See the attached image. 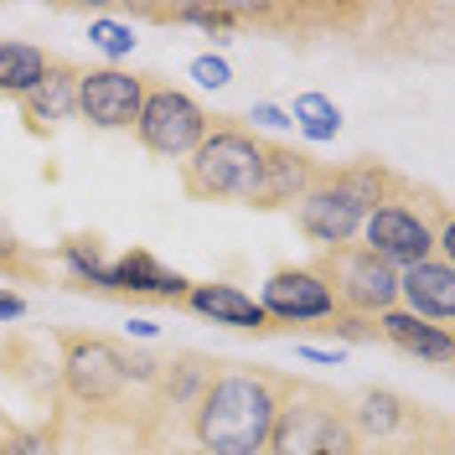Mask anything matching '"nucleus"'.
I'll list each match as a JSON object with an SVG mask.
<instances>
[{"instance_id": "obj_1", "label": "nucleus", "mask_w": 455, "mask_h": 455, "mask_svg": "<svg viewBox=\"0 0 455 455\" xmlns=\"http://www.w3.org/2000/svg\"><path fill=\"white\" fill-rule=\"evenodd\" d=\"M284 394V372L259 363H223L187 414L192 455H269V429Z\"/></svg>"}, {"instance_id": "obj_2", "label": "nucleus", "mask_w": 455, "mask_h": 455, "mask_svg": "<svg viewBox=\"0 0 455 455\" xmlns=\"http://www.w3.org/2000/svg\"><path fill=\"white\" fill-rule=\"evenodd\" d=\"M57 383L68 409H78L88 419H104L130 388H145L156 378L150 352H135L130 341L104 337V331H73V326H57Z\"/></svg>"}, {"instance_id": "obj_3", "label": "nucleus", "mask_w": 455, "mask_h": 455, "mask_svg": "<svg viewBox=\"0 0 455 455\" xmlns=\"http://www.w3.org/2000/svg\"><path fill=\"white\" fill-rule=\"evenodd\" d=\"M357 243L372 249L383 264L409 269V264H425V259H451L455 264V218L451 202L440 192H429L419 181L398 176L388 181V197L368 212V223L357 233Z\"/></svg>"}, {"instance_id": "obj_4", "label": "nucleus", "mask_w": 455, "mask_h": 455, "mask_svg": "<svg viewBox=\"0 0 455 455\" xmlns=\"http://www.w3.org/2000/svg\"><path fill=\"white\" fill-rule=\"evenodd\" d=\"M388 181L394 166L383 161H347V166H315V181L295 197V228L321 243V249H337V243H357V233L368 223V212L388 197Z\"/></svg>"}, {"instance_id": "obj_5", "label": "nucleus", "mask_w": 455, "mask_h": 455, "mask_svg": "<svg viewBox=\"0 0 455 455\" xmlns=\"http://www.w3.org/2000/svg\"><path fill=\"white\" fill-rule=\"evenodd\" d=\"M264 181V135L233 114H212V130L181 161V192L192 202H238L254 207Z\"/></svg>"}, {"instance_id": "obj_6", "label": "nucleus", "mask_w": 455, "mask_h": 455, "mask_svg": "<svg viewBox=\"0 0 455 455\" xmlns=\"http://www.w3.org/2000/svg\"><path fill=\"white\" fill-rule=\"evenodd\" d=\"M347 398V419L352 435L368 455H445L455 451L451 419L440 409H429L419 398L398 394V388H352Z\"/></svg>"}, {"instance_id": "obj_7", "label": "nucleus", "mask_w": 455, "mask_h": 455, "mask_svg": "<svg viewBox=\"0 0 455 455\" xmlns=\"http://www.w3.org/2000/svg\"><path fill=\"white\" fill-rule=\"evenodd\" d=\"M269 455H363L352 419H347V398L326 383L284 372V394L275 409V429H269Z\"/></svg>"}, {"instance_id": "obj_8", "label": "nucleus", "mask_w": 455, "mask_h": 455, "mask_svg": "<svg viewBox=\"0 0 455 455\" xmlns=\"http://www.w3.org/2000/svg\"><path fill=\"white\" fill-rule=\"evenodd\" d=\"M315 280L331 290L341 315H363V321H378L383 311L398 306V269L383 264V259L363 249V243H337V249H321V254L306 264Z\"/></svg>"}, {"instance_id": "obj_9", "label": "nucleus", "mask_w": 455, "mask_h": 455, "mask_svg": "<svg viewBox=\"0 0 455 455\" xmlns=\"http://www.w3.org/2000/svg\"><path fill=\"white\" fill-rule=\"evenodd\" d=\"M212 130V114L202 109L187 88H171V84H145V104L140 119H135V140L161 156V161H187L192 150L202 145V135Z\"/></svg>"}, {"instance_id": "obj_10", "label": "nucleus", "mask_w": 455, "mask_h": 455, "mask_svg": "<svg viewBox=\"0 0 455 455\" xmlns=\"http://www.w3.org/2000/svg\"><path fill=\"white\" fill-rule=\"evenodd\" d=\"M150 73H124V68H84L78 78V119L93 130H135L145 104Z\"/></svg>"}, {"instance_id": "obj_11", "label": "nucleus", "mask_w": 455, "mask_h": 455, "mask_svg": "<svg viewBox=\"0 0 455 455\" xmlns=\"http://www.w3.org/2000/svg\"><path fill=\"white\" fill-rule=\"evenodd\" d=\"M259 311L269 315L280 331H300V326H321L326 315H337V300H331V290L315 280L306 264H284L275 269L264 290H259Z\"/></svg>"}, {"instance_id": "obj_12", "label": "nucleus", "mask_w": 455, "mask_h": 455, "mask_svg": "<svg viewBox=\"0 0 455 455\" xmlns=\"http://www.w3.org/2000/svg\"><path fill=\"white\" fill-rule=\"evenodd\" d=\"M192 280L166 269L150 249H130V254L109 259V300H161V306H181Z\"/></svg>"}, {"instance_id": "obj_13", "label": "nucleus", "mask_w": 455, "mask_h": 455, "mask_svg": "<svg viewBox=\"0 0 455 455\" xmlns=\"http://www.w3.org/2000/svg\"><path fill=\"white\" fill-rule=\"evenodd\" d=\"M398 311L419 315L429 326H451L455 321V264L451 259H425L398 269Z\"/></svg>"}, {"instance_id": "obj_14", "label": "nucleus", "mask_w": 455, "mask_h": 455, "mask_svg": "<svg viewBox=\"0 0 455 455\" xmlns=\"http://www.w3.org/2000/svg\"><path fill=\"white\" fill-rule=\"evenodd\" d=\"M78 78H84L78 62L52 57V62H47V78L31 88L27 99H16L31 135H47V130H57L62 119H78Z\"/></svg>"}, {"instance_id": "obj_15", "label": "nucleus", "mask_w": 455, "mask_h": 455, "mask_svg": "<svg viewBox=\"0 0 455 455\" xmlns=\"http://www.w3.org/2000/svg\"><path fill=\"white\" fill-rule=\"evenodd\" d=\"M372 326H378V341L398 347L403 357H414V363H425V368H451V363H455L451 326H429V321L398 311V306H394V311H383Z\"/></svg>"}, {"instance_id": "obj_16", "label": "nucleus", "mask_w": 455, "mask_h": 455, "mask_svg": "<svg viewBox=\"0 0 455 455\" xmlns=\"http://www.w3.org/2000/svg\"><path fill=\"white\" fill-rule=\"evenodd\" d=\"M181 306H187V311H197V315H207L212 326L254 331V337H275V331H280V326H275L269 315L259 311L254 295H243L238 284H223V280H212V284H192Z\"/></svg>"}, {"instance_id": "obj_17", "label": "nucleus", "mask_w": 455, "mask_h": 455, "mask_svg": "<svg viewBox=\"0 0 455 455\" xmlns=\"http://www.w3.org/2000/svg\"><path fill=\"white\" fill-rule=\"evenodd\" d=\"M315 166L306 150H295V145L284 140H269L264 135V181H259V212H275V207H295V197L306 192L315 181Z\"/></svg>"}, {"instance_id": "obj_18", "label": "nucleus", "mask_w": 455, "mask_h": 455, "mask_svg": "<svg viewBox=\"0 0 455 455\" xmlns=\"http://www.w3.org/2000/svg\"><path fill=\"white\" fill-rule=\"evenodd\" d=\"M62 264H68V284L73 290H93V295H109V254L93 233H73L62 238Z\"/></svg>"}, {"instance_id": "obj_19", "label": "nucleus", "mask_w": 455, "mask_h": 455, "mask_svg": "<svg viewBox=\"0 0 455 455\" xmlns=\"http://www.w3.org/2000/svg\"><path fill=\"white\" fill-rule=\"evenodd\" d=\"M47 62H52V52H42L36 42H0V93L27 99L47 78Z\"/></svg>"}, {"instance_id": "obj_20", "label": "nucleus", "mask_w": 455, "mask_h": 455, "mask_svg": "<svg viewBox=\"0 0 455 455\" xmlns=\"http://www.w3.org/2000/svg\"><path fill=\"white\" fill-rule=\"evenodd\" d=\"M145 21H181V27H202L212 42H233L238 36V11L233 5H135Z\"/></svg>"}, {"instance_id": "obj_21", "label": "nucleus", "mask_w": 455, "mask_h": 455, "mask_svg": "<svg viewBox=\"0 0 455 455\" xmlns=\"http://www.w3.org/2000/svg\"><path fill=\"white\" fill-rule=\"evenodd\" d=\"M0 275H5V280H21V284H42L47 280V259L36 254V249H31L5 218H0Z\"/></svg>"}, {"instance_id": "obj_22", "label": "nucleus", "mask_w": 455, "mask_h": 455, "mask_svg": "<svg viewBox=\"0 0 455 455\" xmlns=\"http://www.w3.org/2000/svg\"><path fill=\"white\" fill-rule=\"evenodd\" d=\"M290 124L306 135V140H337L341 130V109L326 99V93H295V109H290Z\"/></svg>"}, {"instance_id": "obj_23", "label": "nucleus", "mask_w": 455, "mask_h": 455, "mask_svg": "<svg viewBox=\"0 0 455 455\" xmlns=\"http://www.w3.org/2000/svg\"><path fill=\"white\" fill-rule=\"evenodd\" d=\"M62 429H68V409H52V419H42V425L31 429H16L0 455H62Z\"/></svg>"}, {"instance_id": "obj_24", "label": "nucleus", "mask_w": 455, "mask_h": 455, "mask_svg": "<svg viewBox=\"0 0 455 455\" xmlns=\"http://www.w3.org/2000/svg\"><path fill=\"white\" fill-rule=\"evenodd\" d=\"M88 42H93L104 57H130L135 52V31H130V21H109V16L88 21Z\"/></svg>"}, {"instance_id": "obj_25", "label": "nucleus", "mask_w": 455, "mask_h": 455, "mask_svg": "<svg viewBox=\"0 0 455 455\" xmlns=\"http://www.w3.org/2000/svg\"><path fill=\"white\" fill-rule=\"evenodd\" d=\"M192 78L202 88H228L233 84V68H228L223 57H192Z\"/></svg>"}, {"instance_id": "obj_26", "label": "nucleus", "mask_w": 455, "mask_h": 455, "mask_svg": "<svg viewBox=\"0 0 455 455\" xmlns=\"http://www.w3.org/2000/svg\"><path fill=\"white\" fill-rule=\"evenodd\" d=\"M249 119H254V124H264V130H284V124H290V114H284L280 104H254V109H249Z\"/></svg>"}, {"instance_id": "obj_27", "label": "nucleus", "mask_w": 455, "mask_h": 455, "mask_svg": "<svg viewBox=\"0 0 455 455\" xmlns=\"http://www.w3.org/2000/svg\"><path fill=\"white\" fill-rule=\"evenodd\" d=\"M27 315V300L16 290H0V321H21Z\"/></svg>"}, {"instance_id": "obj_28", "label": "nucleus", "mask_w": 455, "mask_h": 455, "mask_svg": "<svg viewBox=\"0 0 455 455\" xmlns=\"http://www.w3.org/2000/svg\"><path fill=\"white\" fill-rule=\"evenodd\" d=\"M16 429H21V425H16V419H11V414H5V403H0V445H5V440H11V435H16Z\"/></svg>"}, {"instance_id": "obj_29", "label": "nucleus", "mask_w": 455, "mask_h": 455, "mask_svg": "<svg viewBox=\"0 0 455 455\" xmlns=\"http://www.w3.org/2000/svg\"><path fill=\"white\" fill-rule=\"evenodd\" d=\"M130 337L150 341V337H156V321H130Z\"/></svg>"}, {"instance_id": "obj_30", "label": "nucleus", "mask_w": 455, "mask_h": 455, "mask_svg": "<svg viewBox=\"0 0 455 455\" xmlns=\"http://www.w3.org/2000/svg\"><path fill=\"white\" fill-rule=\"evenodd\" d=\"M445 455H455V451H445Z\"/></svg>"}]
</instances>
